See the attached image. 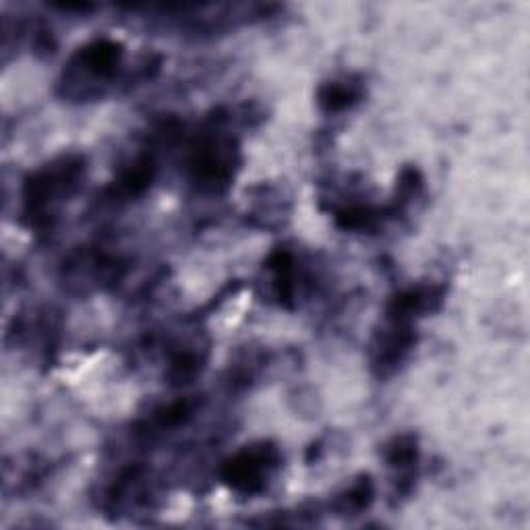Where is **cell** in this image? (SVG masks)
<instances>
[{
  "label": "cell",
  "instance_id": "obj_9",
  "mask_svg": "<svg viewBox=\"0 0 530 530\" xmlns=\"http://www.w3.org/2000/svg\"><path fill=\"white\" fill-rule=\"evenodd\" d=\"M373 495H375V489H373V483L369 481V477H363L361 481H357L355 485H350L338 499H336V510L340 514H350L355 516L363 510H367L373 502Z\"/></svg>",
  "mask_w": 530,
  "mask_h": 530
},
{
  "label": "cell",
  "instance_id": "obj_2",
  "mask_svg": "<svg viewBox=\"0 0 530 530\" xmlns=\"http://www.w3.org/2000/svg\"><path fill=\"white\" fill-rule=\"evenodd\" d=\"M123 63V46L112 40H94L71 58L65 69V87L69 96L87 98L100 94V87L108 85Z\"/></svg>",
  "mask_w": 530,
  "mask_h": 530
},
{
  "label": "cell",
  "instance_id": "obj_6",
  "mask_svg": "<svg viewBox=\"0 0 530 530\" xmlns=\"http://www.w3.org/2000/svg\"><path fill=\"white\" fill-rule=\"evenodd\" d=\"M294 257L288 251H276L265 261V270L272 274V284L280 305L292 307L294 294H297V268Z\"/></svg>",
  "mask_w": 530,
  "mask_h": 530
},
{
  "label": "cell",
  "instance_id": "obj_5",
  "mask_svg": "<svg viewBox=\"0 0 530 530\" xmlns=\"http://www.w3.org/2000/svg\"><path fill=\"white\" fill-rule=\"evenodd\" d=\"M417 346L415 321L400 317H384V326L375 332L369 346L371 369L379 377L394 375Z\"/></svg>",
  "mask_w": 530,
  "mask_h": 530
},
{
  "label": "cell",
  "instance_id": "obj_8",
  "mask_svg": "<svg viewBox=\"0 0 530 530\" xmlns=\"http://www.w3.org/2000/svg\"><path fill=\"white\" fill-rule=\"evenodd\" d=\"M152 181H154L152 158H139L121 170V174L116 176V181L112 183L110 191L114 197L119 195V197L131 199V197L143 195L147 189H150Z\"/></svg>",
  "mask_w": 530,
  "mask_h": 530
},
{
  "label": "cell",
  "instance_id": "obj_4",
  "mask_svg": "<svg viewBox=\"0 0 530 530\" xmlns=\"http://www.w3.org/2000/svg\"><path fill=\"white\" fill-rule=\"evenodd\" d=\"M280 466V452L272 444H253L234 454L222 466L224 483L243 495H255L268 487Z\"/></svg>",
  "mask_w": 530,
  "mask_h": 530
},
{
  "label": "cell",
  "instance_id": "obj_1",
  "mask_svg": "<svg viewBox=\"0 0 530 530\" xmlns=\"http://www.w3.org/2000/svg\"><path fill=\"white\" fill-rule=\"evenodd\" d=\"M85 162L79 156H65L34 172L23 187V216L32 226L50 224L56 210L77 191Z\"/></svg>",
  "mask_w": 530,
  "mask_h": 530
},
{
  "label": "cell",
  "instance_id": "obj_7",
  "mask_svg": "<svg viewBox=\"0 0 530 530\" xmlns=\"http://www.w3.org/2000/svg\"><path fill=\"white\" fill-rule=\"evenodd\" d=\"M363 85L355 79H334L323 83L317 94V104L326 112H344L361 102Z\"/></svg>",
  "mask_w": 530,
  "mask_h": 530
},
{
  "label": "cell",
  "instance_id": "obj_10",
  "mask_svg": "<svg viewBox=\"0 0 530 530\" xmlns=\"http://www.w3.org/2000/svg\"><path fill=\"white\" fill-rule=\"evenodd\" d=\"M201 363H203V359L197 355L195 350H191V348H185V350L176 352V355L170 361V365H168V379H170V384H174V386H187V384H191V381L201 371Z\"/></svg>",
  "mask_w": 530,
  "mask_h": 530
},
{
  "label": "cell",
  "instance_id": "obj_11",
  "mask_svg": "<svg viewBox=\"0 0 530 530\" xmlns=\"http://www.w3.org/2000/svg\"><path fill=\"white\" fill-rule=\"evenodd\" d=\"M417 460H419V448H417V439L412 435H398L386 448V462L392 468L400 470V473L410 470V466H415Z\"/></svg>",
  "mask_w": 530,
  "mask_h": 530
},
{
  "label": "cell",
  "instance_id": "obj_3",
  "mask_svg": "<svg viewBox=\"0 0 530 530\" xmlns=\"http://www.w3.org/2000/svg\"><path fill=\"white\" fill-rule=\"evenodd\" d=\"M239 164V150L234 141L222 133L201 137L191 154V179L203 193H220L234 179Z\"/></svg>",
  "mask_w": 530,
  "mask_h": 530
}]
</instances>
